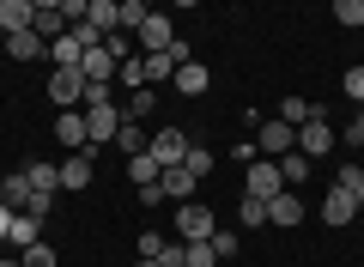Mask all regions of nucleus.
Wrapping results in <instances>:
<instances>
[{
  "label": "nucleus",
  "instance_id": "4468645a",
  "mask_svg": "<svg viewBox=\"0 0 364 267\" xmlns=\"http://www.w3.org/2000/svg\"><path fill=\"white\" fill-rule=\"evenodd\" d=\"M316 213H322V225H334V231H340V225H352V219H358V201H352L346 189H328V201L316 206Z\"/></svg>",
  "mask_w": 364,
  "mask_h": 267
},
{
  "label": "nucleus",
  "instance_id": "9d476101",
  "mask_svg": "<svg viewBox=\"0 0 364 267\" xmlns=\"http://www.w3.org/2000/svg\"><path fill=\"white\" fill-rule=\"evenodd\" d=\"M304 213H310V206H304L298 189H286V194H273V201H267V225H279V231L304 225Z\"/></svg>",
  "mask_w": 364,
  "mask_h": 267
},
{
  "label": "nucleus",
  "instance_id": "9b49d317",
  "mask_svg": "<svg viewBox=\"0 0 364 267\" xmlns=\"http://www.w3.org/2000/svg\"><path fill=\"white\" fill-rule=\"evenodd\" d=\"M170 43H176V25H170V13H152V19L140 25V49H146V55H164Z\"/></svg>",
  "mask_w": 364,
  "mask_h": 267
},
{
  "label": "nucleus",
  "instance_id": "a19ab883",
  "mask_svg": "<svg viewBox=\"0 0 364 267\" xmlns=\"http://www.w3.org/2000/svg\"><path fill=\"white\" fill-rule=\"evenodd\" d=\"M0 267H25V261H18V255H0Z\"/></svg>",
  "mask_w": 364,
  "mask_h": 267
},
{
  "label": "nucleus",
  "instance_id": "c85d7f7f",
  "mask_svg": "<svg viewBox=\"0 0 364 267\" xmlns=\"http://www.w3.org/2000/svg\"><path fill=\"white\" fill-rule=\"evenodd\" d=\"M164 249H170V237H158V231H140V243H134L140 261H164Z\"/></svg>",
  "mask_w": 364,
  "mask_h": 267
},
{
  "label": "nucleus",
  "instance_id": "f704fd0d",
  "mask_svg": "<svg viewBox=\"0 0 364 267\" xmlns=\"http://www.w3.org/2000/svg\"><path fill=\"white\" fill-rule=\"evenodd\" d=\"M340 91H346L352 103L364 110V67H346V79H340Z\"/></svg>",
  "mask_w": 364,
  "mask_h": 267
},
{
  "label": "nucleus",
  "instance_id": "6ab92c4d",
  "mask_svg": "<svg viewBox=\"0 0 364 267\" xmlns=\"http://www.w3.org/2000/svg\"><path fill=\"white\" fill-rule=\"evenodd\" d=\"M170 85H176L182 98H207L213 73H207V67H200V61H182V67H176V79H170Z\"/></svg>",
  "mask_w": 364,
  "mask_h": 267
},
{
  "label": "nucleus",
  "instance_id": "c03bdc74",
  "mask_svg": "<svg viewBox=\"0 0 364 267\" xmlns=\"http://www.w3.org/2000/svg\"><path fill=\"white\" fill-rule=\"evenodd\" d=\"M0 49H6V31H0Z\"/></svg>",
  "mask_w": 364,
  "mask_h": 267
},
{
  "label": "nucleus",
  "instance_id": "f257e3e1",
  "mask_svg": "<svg viewBox=\"0 0 364 267\" xmlns=\"http://www.w3.org/2000/svg\"><path fill=\"white\" fill-rule=\"evenodd\" d=\"M213 231H219L213 206H195V201L176 206V243H213Z\"/></svg>",
  "mask_w": 364,
  "mask_h": 267
},
{
  "label": "nucleus",
  "instance_id": "aec40b11",
  "mask_svg": "<svg viewBox=\"0 0 364 267\" xmlns=\"http://www.w3.org/2000/svg\"><path fill=\"white\" fill-rule=\"evenodd\" d=\"M195 189H200V182L188 177V170H182V164L158 177V194H164V201H176V206H182V201H195Z\"/></svg>",
  "mask_w": 364,
  "mask_h": 267
},
{
  "label": "nucleus",
  "instance_id": "c9c22d12",
  "mask_svg": "<svg viewBox=\"0 0 364 267\" xmlns=\"http://www.w3.org/2000/svg\"><path fill=\"white\" fill-rule=\"evenodd\" d=\"M334 189H346V194H358V189H364V170H358V164H340V177H334Z\"/></svg>",
  "mask_w": 364,
  "mask_h": 267
},
{
  "label": "nucleus",
  "instance_id": "bb28decb",
  "mask_svg": "<svg viewBox=\"0 0 364 267\" xmlns=\"http://www.w3.org/2000/svg\"><path fill=\"white\" fill-rule=\"evenodd\" d=\"M146 19H152V6H146V0H122V31H128V37H140Z\"/></svg>",
  "mask_w": 364,
  "mask_h": 267
},
{
  "label": "nucleus",
  "instance_id": "58836bf2",
  "mask_svg": "<svg viewBox=\"0 0 364 267\" xmlns=\"http://www.w3.org/2000/svg\"><path fill=\"white\" fill-rule=\"evenodd\" d=\"M346 140H352V146H364V110L352 115V127H346Z\"/></svg>",
  "mask_w": 364,
  "mask_h": 267
},
{
  "label": "nucleus",
  "instance_id": "72a5a7b5",
  "mask_svg": "<svg viewBox=\"0 0 364 267\" xmlns=\"http://www.w3.org/2000/svg\"><path fill=\"white\" fill-rule=\"evenodd\" d=\"M104 49L116 55V61H134V37H128V31H109V37H104Z\"/></svg>",
  "mask_w": 364,
  "mask_h": 267
},
{
  "label": "nucleus",
  "instance_id": "7ed1b4c3",
  "mask_svg": "<svg viewBox=\"0 0 364 267\" xmlns=\"http://www.w3.org/2000/svg\"><path fill=\"white\" fill-rule=\"evenodd\" d=\"M243 194H249V201H273V194H286L279 164H273V158H255V164L243 170Z\"/></svg>",
  "mask_w": 364,
  "mask_h": 267
},
{
  "label": "nucleus",
  "instance_id": "6e6552de",
  "mask_svg": "<svg viewBox=\"0 0 364 267\" xmlns=\"http://www.w3.org/2000/svg\"><path fill=\"white\" fill-rule=\"evenodd\" d=\"M0 206H6V213H37V194H31V177H25V170L0 177ZM43 219H49V213H43Z\"/></svg>",
  "mask_w": 364,
  "mask_h": 267
},
{
  "label": "nucleus",
  "instance_id": "4be33fe9",
  "mask_svg": "<svg viewBox=\"0 0 364 267\" xmlns=\"http://www.w3.org/2000/svg\"><path fill=\"white\" fill-rule=\"evenodd\" d=\"M49 61H55V67H79V61H85V43L67 31V37H55V43H49Z\"/></svg>",
  "mask_w": 364,
  "mask_h": 267
},
{
  "label": "nucleus",
  "instance_id": "b1692460",
  "mask_svg": "<svg viewBox=\"0 0 364 267\" xmlns=\"http://www.w3.org/2000/svg\"><path fill=\"white\" fill-rule=\"evenodd\" d=\"M316 115H322L316 103H304V98H279V122H286V127H304V122H316Z\"/></svg>",
  "mask_w": 364,
  "mask_h": 267
},
{
  "label": "nucleus",
  "instance_id": "a18cd8bd",
  "mask_svg": "<svg viewBox=\"0 0 364 267\" xmlns=\"http://www.w3.org/2000/svg\"><path fill=\"white\" fill-rule=\"evenodd\" d=\"M219 267H237V261H219Z\"/></svg>",
  "mask_w": 364,
  "mask_h": 267
},
{
  "label": "nucleus",
  "instance_id": "393cba45",
  "mask_svg": "<svg viewBox=\"0 0 364 267\" xmlns=\"http://www.w3.org/2000/svg\"><path fill=\"white\" fill-rule=\"evenodd\" d=\"M146 140H152V134H146L140 122H122V134H116V146H122L128 158H140V152H146Z\"/></svg>",
  "mask_w": 364,
  "mask_h": 267
},
{
  "label": "nucleus",
  "instance_id": "a211bd4d",
  "mask_svg": "<svg viewBox=\"0 0 364 267\" xmlns=\"http://www.w3.org/2000/svg\"><path fill=\"white\" fill-rule=\"evenodd\" d=\"M31 19H37V0H0V31H6V37L31 31Z\"/></svg>",
  "mask_w": 364,
  "mask_h": 267
},
{
  "label": "nucleus",
  "instance_id": "20e7f679",
  "mask_svg": "<svg viewBox=\"0 0 364 267\" xmlns=\"http://www.w3.org/2000/svg\"><path fill=\"white\" fill-rule=\"evenodd\" d=\"M188 146H195V140H188V134H182V127H158L152 140H146V152L158 158V170H176L182 158H188Z\"/></svg>",
  "mask_w": 364,
  "mask_h": 267
},
{
  "label": "nucleus",
  "instance_id": "423d86ee",
  "mask_svg": "<svg viewBox=\"0 0 364 267\" xmlns=\"http://www.w3.org/2000/svg\"><path fill=\"white\" fill-rule=\"evenodd\" d=\"M43 243V213H13V231H6V243H0V255H25Z\"/></svg>",
  "mask_w": 364,
  "mask_h": 267
},
{
  "label": "nucleus",
  "instance_id": "2eb2a0df",
  "mask_svg": "<svg viewBox=\"0 0 364 267\" xmlns=\"http://www.w3.org/2000/svg\"><path fill=\"white\" fill-rule=\"evenodd\" d=\"M91 146L85 152H73V158H61V189H91V177H97V164H91Z\"/></svg>",
  "mask_w": 364,
  "mask_h": 267
},
{
  "label": "nucleus",
  "instance_id": "1a4fd4ad",
  "mask_svg": "<svg viewBox=\"0 0 364 267\" xmlns=\"http://www.w3.org/2000/svg\"><path fill=\"white\" fill-rule=\"evenodd\" d=\"M334 140H340V134H334V122H328V115H316V122L298 127V152H304V158H322Z\"/></svg>",
  "mask_w": 364,
  "mask_h": 267
},
{
  "label": "nucleus",
  "instance_id": "0eeeda50",
  "mask_svg": "<svg viewBox=\"0 0 364 267\" xmlns=\"http://www.w3.org/2000/svg\"><path fill=\"white\" fill-rule=\"evenodd\" d=\"M85 115V140H91V152H97V146H109L122 134V110L116 103H104V110H79Z\"/></svg>",
  "mask_w": 364,
  "mask_h": 267
},
{
  "label": "nucleus",
  "instance_id": "39448f33",
  "mask_svg": "<svg viewBox=\"0 0 364 267\" xmlns=\"http://www.w3.org/2000/svg\"><path fill=\"white\" fill-rule=\"evenodd\" d=\"M49 103L79 110V103H85V73H79V67H55L49 73Z\"/></svg>",
  "mask_w": 364,
  "mask_h": 267
},
{
  "label": "nucleus",
  "instance_id": "a878e982",
  "mask_svg": "<svg viewBox=\"0 0 364 267\" xmlns=\"http://www.w3.org/2000/svg\"><path fill=\"white\" fill-rule=\"evenodd\" d=\"M116 85L146 91V55H134V61H122V67H116Z\"/></svg>",
  "mask_w": 364,
  "mask_h": 267
},
{
  "label": "nucleus",
  "instance_id": "412c9836",
  "mask_svg": "<svg viewBox=\"0 0 364 267\" xmlns=\"http://www.w3.org/2000/svg\"><path fill=\"white\" fill-rule=\"evenodd\" d=\"M6 55H13V61H49V43H43L37 31H18V37H6Z\"/></svg>",
  "mask_w": 364,
  "mask_h": 267
},
{
  "label": "nucleus",
  "instance_id": "ddd939ff",
  "mask_svg": "<svg viewBox=\"0 0 364 267\" xmlns=\"http://www.w3.org/2000/svg\"><path fill=\"white\" fill-rule=\"evenodd\" d=\"M31 31H37L43 43H55V37H67V19H61V0H37V19H31Z\"/></svg>",
  "mask_w": 364,
  "mask_h": 267
},
{
  "label": "nucleus",
  "instance_id": "7c9ffc66",
  "mask_svg": "<svg viewBox=\"0 0 364 267\" xmlns=\"http://www.w3.org/2000/svg\"><path fill=\"white\" fill-rule=\"evenodd\" d=\"M279 177H286V189H298V182L310 177V158H304V152H291V158H279Z\"/></svg>",
  "mask_w": 364,
  "mask_h": 267
},
{
  "label": "nucleus",
  "instance_id": "4c0bfd02",
  "mask_svg": "<svg viewBox=\"0 0 364 267\" xmlns=\"http://www.w3.org/2000/svg\"><path fill=\"white\" fill-rule=\"evenodd\" d=\"M213 255H219V261H231V255H237V237H231V231H213Z\"/></svg>",
  "mask_w": 364,
  "mask_h": 267
},
{
  "label": "nucleus",
  "instance_id": "ea45409f",
  "mask_svg": "<svg viewBox=\"0 0 364 267\" xmlns=\"http://www.w3.org/2000/svg\"><path fill=\"white\" fill-rule=\"evenodd\" d=\"M6 231H13V213H6V206H0V243H6Z\"/></svg>",
  "mask_w": 364,
  "mask_h": 267
},
{
  "label": "nucleus",
  "instance_id": "c756f323",
  "mask_svg": "<svg viewBox=\"0 0 364 267\" xmlns=\"http://www.w3.org/2000/svg\"><path fill=\"white\" fill-rule=\"evenodd\" d=\"M182 267H219L213 243H182Z\"/></svg>",
  "mask_w": 364,
  "mask_h": 267
},
{
  "label": "nucleus",
  "instance_id": "79ce46f5",
  "mask_svg": "<svg viewBox=\"0 0 364 267\" xmlns=\"http://www.w3.org/2000/svg\"><path fill=\"white\" fill-rule=\"evenodd\" d=\"M352 201H358V213H364V189H358V194H352Z\"/></svg>",
  "mask_w": 364,
  "mask_h": 267
},
{
  "label": "nucleus",
  "instance_id": "2f4dec72",
  "mask_svg": "<svg viewBox=\"0 0 364 267\" xmlns=\"http://www.w3.org/2000/svg\"><path fill=\"white\" fill-rule=\"evenodd\" d=\"M237 225H249V231L267 225V201H249V194H243V201H237Z\"/></svg>",
  "mask_w": 364,
  "mask_h": 267
},
{
  "label": "nucleus",
  "instance_id": "cd10ccee",
  "mask_svg": "<svg viewBox=\"0 0 364 267\" xmlns=\"http://www.w3.org/2000/svg\"><path fill=\"white\" fill-rule=\"evenodd\" d=\"M328 13H334V19H340L346 31H364V0H334Z\"/></svg>",
  "mask_w": 364,
  "mask_h": 267
},
{
  "label": "nucleus",
  "instance_id": "e433bc0d",
  "mask_svg": "<svg viewBox=\"0 0 364 267\" xmlns=\"http://www.w3.org/2000/svg\"><path fill=\"white\" fill-rule=\"evenodd\" d=\"M18 261H25V267H61V261H55V249H49V243H37V249H25Z\"/></svg>",
  "mask_w": 364,
  "mask_h": 267
},
{
  "label": "nucleus",
  "instance_id": "37998d69",
  "mask_svg": "<svg viewBox=\"0 0 364 267\" xmlns=\"http://www.w3.org/2000/svg\"><path fill=\"white\" fill-rule=\"evenodd\" d=\"M134 267H164V261H134Z\"/></svg>",
  "mask_w": 364,
  "mask_h": 267
},
{
  "label": "nucleus",
  "instance_id": "5701e85b",
  "mask_svg": "<svg viewBox=\"0 0 364 267\" xmlns=\"http://www.w3.org/2000/svg\"><path fill=\"white\" fill-rule=\"evenodd\" d=\"M158 177H164V170H158V158H152V152L128 158V182H134V189H158Z\"/></svg>",
  "mask_w": 364,
  "mask_h": 267
},
{
  "label": "nucleus",
  "instance_id": "f03ea898",
  "mask_svg": "<svg viewBox=\"0 0 364 267\" xmlns=\"http://www.w3.org/2000/svg\"><path fill=\"white\" fill-rule=\"evenodd\" d=\"M255 152L273 158V164H279V158H291V152H298V127H286L279 115H273V122H261V127H255Z\"/></svg>",
  "mask_w": 364,
  "mask_h": 267
},
{
  "label": "nucleus",
  "instance_id": "f3484780",
  "mask_svg": "<svg viewBox=\"0 0 364 267\" xmlns=\"http://www.w3.org/2000/svg\"><path fill=\"white\" fill-rule=\"evenodd\" d=\"M25 177H31V194H37V201H55V189H61V164L37 158V164H25Z\"/></svg>",
  "mask_w": 364,
  "mask_h": 267
},
{
  "label": "nucleus",
  "instance_id": "473e14b6",
  "mask_svg": "<svg viewBox=\"0 0 364 267\" xmlns=\"http://www.w3.org/2000/svg\"><path fill=\"white\" fill-rule=\"evenodd\" d=\"M182 170H188V177H207V170H213V152H207V146H188V158H182Z\"/></svg>",
  "mask_w": 364,
  "mask_h": 267
},
{
  "label": "nucleus",
  "instance_id": "dca6fc26",
  "mask_svg": "<svg viewBox=\"0 0 364 267\" xmlns=\"http://www.w3.org/2000/svg\"><path fill=\"white\" fill-rule=\"evenodd\" d=\"M55 140H61L67 146V152H85V115H79V110H61V115H55Z\"/></svg>",
  "mask_w": 364,
  "mask_h": 267
},
{
  "label": "nucleus",
  "instance_id": "f8f14e48",
  "mask_svg": "<svg viewBox=\"0 0 364 267\" xmlns=\"http://www.w3.org/2000/svg\"><path fill=\"white\" fill-rule=\"evenodd\" d=\"M116 67H122V61H116V55L104 49V43H97V49H85V61H79V73H85L91 85H116Z\"/></svg>",
  "mask_w": 364,
  "mask_h": 267
}]
</instances>
